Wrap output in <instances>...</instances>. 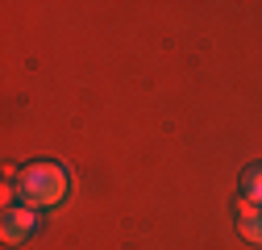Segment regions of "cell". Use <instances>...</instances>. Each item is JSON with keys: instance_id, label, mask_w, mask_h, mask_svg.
<instances>
[{"instance_id": "cell-1", "label": "cell", "mask_w": 262, "mask_h": 250, "mask_svg": "<svg viewBox=\"0 0 262 250\" xmlns=\"http://www.w3.org/2000/svg\"><path fill=\"white\" fill-rule=\"evenodd\" d=\"M67 171H62L58 163H29L21 175H17V192H21V204L29 209H50L58 204L62 196H67Z\"/></svg>"}, {"instance_id": "cell-2", "label": "cell", "mask_w": 262, "mask_h": 250, "mask_svg": "<svg viewBox=\"0 0 262 250\" xmlns=\"http://www.w3.org/2000/svg\"><path fill=\"white\" fill-rule=\"evenodd\" d=\"M38 230V213L21 204V209H5V225H0V238H5L9 246H21L29 234Z\"/></svg>"}, {"instance_id": "cell-3", "label": "cell", "mask_w": 262, "mask_h": 250, "mask_svg": "<svg viewBox=\"0 0 262 250\" xmlns=\"http://www.w3.org/2000/svg\"><path fill=\"white\" fill-rule=\"evenodd\" d=\"M246 200H254V204L262 209V167L246 171Z\"/></svg>"}, {"instance_id": "cell-4", "label": "cell", "mask_w": 262, "mask_h": 250, "mask_svg": "<svg viewBox=\"0 0 262 250\" xmlns=\"http://www.w3.org/2000/svg\"><path fill=\"white\" fill-rule=\"evenodd\" d=\"M237 221H262V209L242 196V200H237Z\"/></svg>"}, {"instance_id": "cell-5", "label": "cell", "mask_w": 262, "mask_h": 250, "mask_svg": "<svg viewBox=\"0 0 262 250\" xmlns=\"http://www.w3.org/2000/svg\"><path fill=\"white\" fill-rule=\"evenodd\" d=\"M237 230L246 242H262V221H237Z\"/></svg>"}]
</instances>
